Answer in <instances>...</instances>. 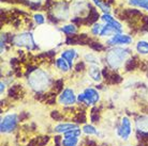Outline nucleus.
Here are the masks:
<instances>
[{"mask_svg":"<svg viewBox=\"0 0 148 146\" xmlns=\"http://www.w3.org/2000/svg\"><path fill=\"white\" fill-rule=\"evenodd\" d=\"M53 78L46 70L37 68L29 73L27 77V84L31 91L36 93H44L52 87Z\"/></svg>","mask_w":148,"mask_h":146,"instance_id":"1","label":"nucleus"},{"mask_svg":"<svg viewBox=\"0 0 148 146\" xmlns=\"http://www.w3.org/2000/svg\"><path fill=\"white\" fill-rule=\"evenodd\" d=\"M131 55V50L127 47H112L105 53V62L111 70H118L125 65Z\"/></svg>","mask_w":148,"mask_h":146,"instance_id":"2","label":"nucleus"},{"mask_svg":"<svg viewBox=\"0 0 148 146\" xmlns=\"http://www.w3.org/2000/svg\"><path fill=\"white\" fill-rule=\"evenodd\" d=\"M34 39L37 44H39L41 47L49 48L59 43L60 34L56 29L49 28V27H41L37 30L34 34Z\"/></svg>","mask_w":148,"mask_h":146,"instance_id":"3","label":"nucleus"},{"mask_svg":"<svg viewBox=\"0 0 148 146\" xmlns=\"http://www.w3.org/2000/svg\"><path fill=\"white\" fill-rule=\"evenodd\" d=\"M101 95L99 91L92 87H87L77 94V102L84 103L88 107H92L100 101Z\"/></svg>","mask_w":148,"mask_h":146,"instance_id":"4","label":"nucleus"},{"mask_svg":"<svg viewBox=\"0 0 148 146\" xmlns=\"http://www.w3.org/2000/svg\"><path fill=\"white\" fill-rule=\"evenodd\" d=\"M12 42L16 47L26 48L27 50H34L37 47V42H36L34 35L28 31L17 33L16 35H14Z\"/></svg>","mask_w":148,"mask_h":146,"instance_id":"5","label":"nucleus"},{"mask_svg":"<svg viewBox=\"0 0 148 146\" xmlns=\"http://www.w3.org/2000/svg\"><path fill=\"white\" fill-rule=\"evenodd\" d=\"M18 125V114L16 112H8L1 117L0 131L1 135H10Z\"/></svg>","mask_w":148,"mask_h":146,"instance_id":"6","label":"nucleus"},{"mask_svg":"<svg viewBox=\"0 0 148 146\" xmlns=\"http://www.w3.org/2000/svg\"><path fill=\"white\" fill-rule=\"evenodd\" d=\"M133 135V125L128 116H123L120 121V124L117 126L116 135L122 142H128Z\"/></svg>","mask_w":148,"mask_h":146,"instance_id":"7","label":"nucleus"},{"mask_svg":"<svg viewBox=\"0 0 148 146\" xmlns=\"http://www.w3.org/2000/svg\"><path fill=\"white\" fill-rule=\"evenodd\" d=\"M57 101L60 106L63 107H71L74 106L77 102V94L75 93L74 89L66 88L63 89L62 92L59 94Z\"/></svg>","mask_w":148,"mask_h":146,"instance_id":"8","label":"nucleus"},{"mask_svg":"<svg viewBox=\"0 0 148 146\" xmlns=\"http://www.w3.org/2000/svg\"><path fill=\"white\" fill-rule=\"evenodd\" d=\"M133 43V37L126 33H117L106 40V44L112 47H126Z\"/></svg>","mask_w":148,"mask_h":146,"instance_id":"9","label":"nucleus"},{"mask_svg":"<svg viewBox=\"0 0 148 146\" xmlns=\"http://www.w3.org/2000/svg\"><path fill=\"white\" fill-rule=\"evenodd\" d=\"M53 14L58 20H67L70 17L71 10L69 7V4L66 2H58L54 5Z\"/></svg>","mask_w":148,"mask_h":146,"instance_id":"10","label":"nucleus"},{"mask_svg":"<svg viewBox=\"0 0 148 146\" xmlns=\"http://www.w3.org/2000/svg\"><path fill=\"white\" fill-rule=\"evenodd\" d=\"M75 128H78V125L75 123H67V122H63V123H59L54 126L53 128V131L57 133V135H64L70 130H73Z\"/></svg>","mask_w":148,"mask_h":146,"instance_id":"11","label":"nucleus"},{"mask_svg":"<svg viewBox=\"0 0 148 146\" xmlns=\"http://www.w3.org/2000/svg\"><path fill=\"white\" fill-rule=\"evenodd\" d=\"M134 126L137 131L142 133H147L148 132V114L140 115L135 118L134 121Z\"/></svg>","mask_w":148,"mask_h":146,"instance_id":"12","label":"nucleus"},{"mask_svg":"<svg viewBox=\"0 0 148 146\" xmlns=\"http://www.w3.org/2000/svg\"><path fill=\"white\" fill-rule=\"evenodd\" d=\"M87 75L96 83H100L102 81V73H101L100 66L99 65H89L87 68Z\"/></svg>","mask_w":148,"mask_h":146,"instance_id":"13","label":"nucleus"},{"mask_svg":"<svg viewBox=\"0 0 148 146\" xmlns=\"http://www.w3.org/2000/svg\"><path fill=\"white\" fill-rule=\"evenodd\" d=\"M89 9V4L85 0H76L74 1L71 7V13L74 15H83L84 12H86Z\"/></svg>","mask_w":148,"mask_h":146,"instance_id":"14","label":"nucleus"},{"mask_svg":"<svg viewBox=\"0 0 148 146\" xmlns=\"http://www.w3.org/2000/svg\"><path fill=\"white\" fill-rule=\"evenodd\" d=\"M60 57L63 58L66 61H67L71 66L73 65L74 60L77 58V50L74 49V48H69V49H66V50L61 51L60 53Z\"/></svg>","mask_w":148,"mask_h":146,"instance_id":"15","label":"nucleus"},{"mask_svg":"<svg viewBox=\"0 0 148 146\" xmlns=\"http://www.w3.org/2000/svg\"><path fill=\"white\" fill-rule=\"evenodd\" d=\"M101 20H102L104 24L113 25V26H115V27H117L119 30L123 31V26H122V24L119 22V20H117L115 17H113L111 15V13H105V14L101 15Z\"/></svg>","mask_w":148,"mask_h":146,"instance_id":"16","label":"nucleus"},{"mask_svg":"<svg viewBox=\"0 0 148 146\" xmlns=\"http://www.w3.org/2000/svg\"><path fill=\"white\" fill-rule=\"evenodd\" d=\"M56 67H57V70H59V72H61V73L63 74H67L70 72V70L72 68V66L69 64V63L64 60L63 58H61V57H59V58L56 59Z\"/></svg>","mask_w":148,"mask_h":146,"instance_id":"17","label":"nucleus"},{"mask_svg":"<svg viewBox=\"0 0 148 146\" xmlns=\"http://www.w3.org/2000/svg\"><path fill=\"white\" fill-rule=\"evenodd\" d=\"M83 59H84V61L86 63H88L89 65H99L100 66L101 62H100V58L96 55V53H93V52H85L84 55H83Z\"/></svg>","mask_w":148,"mask_h":146,"instance_id":"18","label":"nucleus"},{"mask_svg":"<svg viewBox=\"0 0 148 146\" xmlns=\"http://www.w3.org/2000/svg\"><path fill=\"white\" fill-rule=\"evenodd\" d=\"M82 131L83 133L86 135H89V137H98L100 135V131L99 129H97L93 125L91 124H86L82 127Z\"/></svg>","mask_w":148,"mask_h":146,"instance_id":"19","label":"nucleus"},{"mask_svg":"<svg viewBox=\"0 0 148 146\" xmlns=\"http://www.w3.org/2000/svg\"><path fill=\"white\" fill-rule=\"evenodd\" d=\"M135 50L137 53L141 55H148V42L147 41L141 40L136 42L135 44Z\"/></svg>","mask_w":148,"mask_h":146,"instance_id":"20","label":"nucleus"},{"mask_svg":"<svg viewBox=\"0 0 148 146\" xmlns=\"http://www.w3.org/2000/svg\"><path fill=\"white\" fill-rule=\"evenodd\" d=\"M91 1H92V3L95 4L97 7H99L101 11L103 12V14L111 12V7H110V5H108L106 2H104L102 0H91Z\"/></svg>","mask_w":148,"mask_h":146,"instance_id":"21","label":"nucleus"},{"mask_svg":"<svg viewBox=\"0 0 148 146\" xmlns=\"http://www.w3.org/2000/svg\"><path fill=\"white\" fill-rule=\"evenodd\" d=\"M128 3L132 7H141L148 12V0H129Z\"/></svg>","mask_w":148,"mask_h":146,"instance_id":"22","label":"nucleus"},{"mask_svg":"<svg viewBox=\"0 0 148 146\" xmlns=\"http://www.w3.org/2000/svg\"><path fill=\"white\" fill-rule=\"evenodd\" d=\"M60 30L62 31L64 34H68V35H72V34H75L77 32V28L75 25H72V24H68V25H63Z\"/></svg>","mask_w":148,"mask_h":146,"instance_id":"23","label":"nucleus"},{"mask_svg":"<svg viewBox=\"0 0 148 146\" xmlns=\"http://www.w3.org/2000/svg\"><path fill=\"white\" fill-rule=\"evenodd\" d=\"M79 138H62L61 146H77Z\"/></svg>","mask_w":148,"mask_h":146,"instance_id":"24","label":"nucleus"},{"mask_svg":"<svg viewBox=\"0 0 148 146\" xmlns=\"http://www.w3.org/2000/svg\"><path fill=\"white\" fill-rule=\"evenodd\" d=\"M102 28H103V25H101L100 22H95L92 25V27L90 28V32L92 33L95 36H100Z\"/></svg>","mask_w":148,"mask_h":146,"instance_id":"25","label":"nucleus"},{"mask_svg":"<svg viewBox=\"0 0 148 146\" xmlns=\"http://www.w3.org/2000/svg\"><path fill=\"white\" fill-rule=\"evenodd\" d=\"M34 20L38 26H42L45 24V16L42 13H36L34 14Z\"/></svg>","mask_w":148,"mask_h":146,"instance_id":"26","label":"nucleus"},{"mask_svg":"<svg viewBox=\"0 0 148 146\" xmlns=\"http://www.w3.org/2000/svg\"><path fill=\"white\" fill-rule=\"evenodd\" d=\"M1 90H0V93H1V94H3L4 92H5V90H7V84L4 83L3 81H1Z\"/></svg>","mask_w":148,"mask_h":146,"instance_id":"27","label":"nucleus"},{"mask_svg":"<svg viewBox=\"0 0 148 146\" xmlns=\"http://www.w3.org/2000/svg\"><path fill=\"white\" fill-rule=\"evenodd\" d=\"M30 2H32V3H40L42 0H28Z\"/></svg>","mask_w":148,"mask_h":146,"instance_id":"28","label":"nucleus"},{"mask_svg":"<svg viewBox=\"0 0 148 146\" xmlns=\"http://www.w3.org/2000/svg\"><path fill=\"white\" fill-rule=\"evenodd\" d=\"M127 146H130V145H127Z\"/></svg>","mask_w":148,"mask_h":146,"instance_id":"29","label":"nucleus"}]
</instances>
